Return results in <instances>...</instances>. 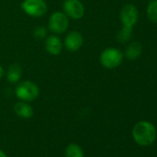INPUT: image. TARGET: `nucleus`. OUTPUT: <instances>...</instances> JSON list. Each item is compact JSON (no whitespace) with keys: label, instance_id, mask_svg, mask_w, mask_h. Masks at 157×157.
I'll return each mask as SVG.
<instances>
[{"label":"nucleus","instance_id":"nucleus-1","mask_svg":"<svg viewBox=\"0 0 157 157\" xmlns=\"http://www.w3.org/2000/svg\"><path fill=\"white\" fill-rule=\"evenodd\" d=\"M132 136L139 145L148 146L154 141L156 138V130L151 123L148 121H140L134 126Z\"/></svg>","mask_w":157,"mask_h":157},{"label":"nucleus","instance_id":"nucleus-2","mask_svg":"<svg viewBox=\"0 0 157 157\" xmlns=\"http://www.w3.org/2000/svg\"><path fill=\"white\" fill-rule=\"evenodd\" d=\"M15 94L20 101L30 103L39 97L40 89L38 85L32 81H22L17 83Z\"/></svg>","mask_w":157,"mask_h":157},{"label":"nucleus","instance_id":"nucleus-3","mask_svg":"<svg viewBox=\"0 0 157 157\" xmlns=\"http://www.w3.org/2000/svg\"><path fill=\"white\" fill-rule=\"evenodd\" d=\"M123 61V53L116 47L105 48L100 55L101 65L107 69L117 68Z\"/></svg>","mask_w":157,"mask_h":157},{"label":"nucleus","instance_id":"nucleus-4","mask_svg":"<svg viewBox=\"0 0 157 157\" xmlns=\"http://www.w3.org/2000/svg\"><path fill=\"white\" fill-rule=\"evenodd\" d=\"M69 26V19L61 11L52 13L48 20V29L54 34H62L67 32Z\"/></svg>","mask_w":157,"mask_h":157},{"label":"nucleus","instance_id":"nucleus-5","mask_svg":"<svg viewBox=\"0 0 157 157\" xmlns=\"http://www.w3.org/2000/svg\"><path fill=\"white\" fill-rule=\"evenodd\" d=\"M21 7L33 18H41L47 12V4L44 0H23Z\"/></svg>","mask_w":157,"mask_h":157},{"label":"nucleus","instance_id":"nucleus-6","mask_svg":"<svg viewBox=\"0 0 157 157\" xmlns=\"http://www.w3.org/2000/svg\"><path fill=\"white\" fill-rule=\"evenodd\" d=\"M63 12L71 20H81L85 14V8L81 0H65Z\"/></svg>","mask_w":157,"mask_h":157},{"label":"nucleus","instance_id":"nucleus-7","mask_svg":"<svg viewBox=\"0 0 157 157\" xmlns=\"http://www.w3.org/2000/svg\"><path fill=\"white\" fill-rule=\"evenodd\" d=\"M139 20V11L134 5H125L120 10V21L123 27L131 28L136 25Z\"/></svg>","mask_w":157,"mask_h":157},{"label":"nucleus","instance_id":"nucleus-8","mask_svg":"<svg viewBox=\"0 0 157 157\" xmlns=\"http://www.w3.org/2000/svg\"><path fill=\"white\" fill-rule=\"evenodd\" d=\"M83 44V36L78 31L69 32L64 40L63 45L69 52H76L80 50Z\"/></svg>","mask_w":157,"mask_h":157},{"label":"nucleus","instance_id":"nucleus-9","mask_svg":"<svg viewBox=\"0 0 157 157\" xmlns=\"http://www.w3.org/2000/svg\"><path fill=\"white\" fill-rule=\"evenodd\" d=\"M63 42L56 34H51L45 37L44 39V48L46 52L51 56L60 55L63 49Z\"/></svg>","mask_w":157,"mask_h":157},{"label":"nucleus","instance_id":"nucleus-10","mask_svg":"<svg viewBox=\"0 0 157 157\" xmlns=\"http://www.w3.org/2000/svg\"><path fill=\"white\" fill-rule=\"evenodd\" d=\"M14 112L18 117L24 119H28L33 116L34 110L33 107L28 102L20 101L14 105Z\"/></svg>","mask_w":157,"mask_h":157},{"label":"nucleus","instance_id":"nucleus-11","mask_svg":"<svg viewBox=\"0 0 157 157\" xmlns=\"http://www.w3.org/2000/svg\"><path fill=\"white\" fill-rule=\"evenodd\" d=\"M21 75H22V68L21 65L17 63L11 64L6 72L7 81L10 83H18L21 81Z\"/></svg>","mask_w":157,"mask_h":157},{"label":"nucleus","instance_id":"nucleus-12","mask_svg":"<svg viewBox=\"0 0 157 157\" xmlns=\"http://www.w3.org/2000/svg\"><path fill=\"white\" fill-rule=\"evenodd\" d=\"M142 52V46L139 42L130 43L125 51V56L128 60H136Z\"/></svg>","mask_w":157,"mask_h":157},{"label":"nucleus","instance_id":"nucleus-13","mask_svg":"<svg viewBox=\"0 0 157 157\" xmlns=\"http://www.w3.org/2000/svg\"><path fill=\"white\" fill-rule=\"evenodd\" d=\"M66 157H84V151L82 148L76 143H70L65 150Z\"/></svg>","mask_w":157,"mask_h":157},{"label":"nucleus","instance_id":"nucleus-14","mask_svg":"<svg viewBox=\"0 0 157 157\" xmlns=\"http://www.w3.org/2000/svg\"><path fill=\"white\" fill-rule=\"evenodd\" d=\"M147 16L151 22L157 23V0H151L147 7Z\"/></svg>","mask_w":157,"mask_h":157},{"label":"nucleus","instance_id":"nucleus-15","mask_svg":"<svg viewBox=\"0 0 157 157\" xmlns=\"http://www.w3.org/2000/svg\"><path fill=\"white\" fill-rule=\"evenodd\" d=\"M132 36V29L122 27V29L118 32L117 35V41L120 44H126L130 40Z\"/></svg>","mask_w":157,"mask_h":157},{"label":"nucleus","instance_id":"nucleus-16","mask_svg":"<svg viewBox=\"0 0 157 157\" xmlns=\"http://www.w3.org/2000/svg\"><path fill=\"white\" fill-rule=\"evenodd\" d=\"M33 36L36 39H45V37L47 36V29L44 26H37L34 30H33Z\"/></svg>","mask_w":157,"mask_h":157},{"label":"nucleus","instance_id":"nucleus-17","mask_svg":"<svg viewBox=\"0 0 157 157\" xmlns=\"http://www.w3.org/2000/svg\"><path fill=\"white\" fill-rule=\"evenodd\" d=\"M4 75H5V70H4L3 67L0 65V80L4 77Z\"/></svg>","mask_w":157,"mask_h":157},{"label":"nucleus","instance_id":"nucleus-18","mask_svg":"<svg viewBox=\"0 0 157 157\" xmlns=\"http://www.w3.org/2000/svg\"><path fill=\"white\" fill-rule=\"evenodd\" d=\"M0 157H8V155L2 150H0Z\"/></svg>","mask_w":157,"mask_h":157}]
</instances>
